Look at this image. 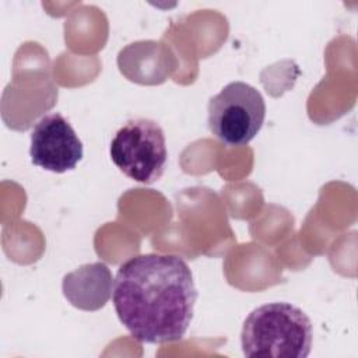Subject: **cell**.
Instances as JSON below:
<instances>
[{
	"label": "cell",
	"instance_id": "8992f818",
	"mask_svg": "<svg viewBox=\"0 0 358 358\" xmlns=\"http://www.w3.org/2000/svg\"><path fill=\"white\" fill-rule=\"evenodd\" d=\"M63 294L69 302L84 310L102 308L112 291V275L106 264L91 263L69 273L63 278Z\"/></svg>",
	"mask_w": 358,
	"mask_h": 358
},
{
	"label": "cell",
	"instance_id": "277c9868",
	"mask_svg": "<svg viewBox=\"0 0 358 358\" xmlns=\"http://www.w3.org/2000/svg\"><path fill=\"white\" fill-rule=\"evenodd\" d=\"M109 154L127 178L145 185L154 183L162 176L166 165L165 133L155 120L130 119L116 131Z\"/></svg>",
	"mask_w": 358,
	"mask_h": 358
},
{
	"label": "cell",
	"instance_id": "5b68a950",
	"mask_svg": "<svg viewBox=\"0 0 358 358\" xmlns=\"http://www.w3.org/2000/svg\"><path fill=\"white\" fill-rule=\"evenodd\" d=\"M83 154V143L63 115L49 113L35 123L29 145L34 165L63 173L74 169Z\"/></svg>",
	"mask_w": 358,
	"mask_h": 358
},
{
	"label": "cell",
	"instance_id": "6da1fadb",
	"mask_svg": "<svg viewBox=\"0 0 358 358\" xmlns=\"http://www.w3.org/2000/svg\"><path fill=\"white\" fill-rule=\"evenodd\" d=\"M196 299L193 273L176 255L134 256L119 267L112 287L120 323L147 344L179 341L190 326Z\"/></svg>",
	"mask_w": 358,
	"mask_h": 358
},
{
	"label": "cell",
	"instance_id": "3957f363",
	"mask_svg": "<svg viewBox=\"0 0 358 358\" xmlns=\"http://www.w3.org/2000/svg\"><path fill=\"white\" fill-rule=\"evenodd\" d=\"M266 102L255 87L243 81L227 84L207 105V126L211 134L229 147L246 145L260 131Z\"/></svg>",
	"mask_w": 358,
	"mask_h": 358
},
{
	"label": "cell",
	"instance_id": "7a4b0ae2",
	"mask_svg": "<svg viewBox=\"0 0 358 358\" xmlns=\"http://www.w3.org/2000/svg\"><path fill=\"white\" fill-rule=\"evenodd\" d=\"M312 322L302 309L288 302H271L248 315L241 347L245 357L305 358L312 348Z\"/></svg>",
	"mask_w": 358,
	"mask_h": 358
}]
</instances>
